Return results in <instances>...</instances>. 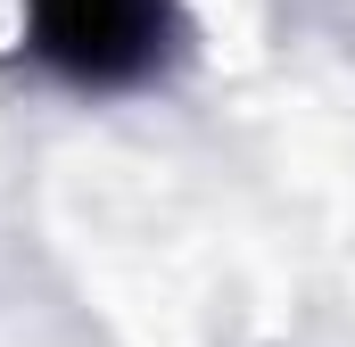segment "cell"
<instances>
[{
	"label": "cell",
	"mask_w": 355,
	"mask_h": 347,
	"mask_svg": "<svg viewBox=\"0 0 355 347\" xmlns=\"http://www.w3.org/2000/svg\"><path fill=\"white\" fill-rule=\"evenodd\" d=\"M33 50L75 83H132L166 50V0H33Z\"/></svg>",
	"instance_id": "1"
}]
</instances>
